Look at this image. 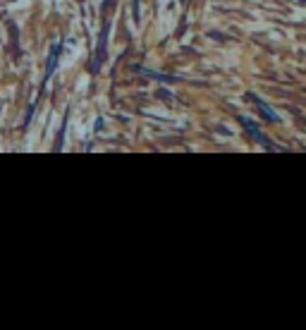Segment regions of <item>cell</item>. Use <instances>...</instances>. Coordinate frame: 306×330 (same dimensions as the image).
<instances>
[{
	"label": "cell",
	"instance_id": "obj_2",
	"mask_svg": "<svg viewBox=\"0 0 306 330\" xmlns=\"http://www.w3.org/2000/svg\"><path fill=\"white\" fill-rule=\"evenodd\" d=\"M251 98H254V101H256V103H259V110H261V112H263V117H268V120H270V122H280V117H277L275 112H273V110L268 108V106H266V103H263V101H261V98H256V96H251Z\"/></svg>",
	"mask_w": 306,
	"mask_h": 330
},
{
	"label": "cell",
	"instance_id": "obj_1",
	"mask_svg": "<svg viewBox=\"0 0 306 330\" xmlns=\"http://www.w3.org/2000/svg\"><path fill=\"white\" fill-rule=\"evenodd\" d=\"M242 122H244V127H246V129H249V134H251V137H254L256 142H259V144H263L266 148H273V146H270V142H268V139H266V137L261 134L259 129L254 127V122H251V120H246V117H242Z\"/></svg>",
	"mask_w": 306,
	"mask_h": 330
}]
</instances>
